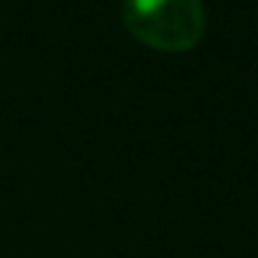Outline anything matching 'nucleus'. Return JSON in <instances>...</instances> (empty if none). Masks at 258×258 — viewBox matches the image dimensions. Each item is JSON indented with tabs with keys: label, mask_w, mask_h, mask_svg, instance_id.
I'll use <instances>...</instances> for the list:
<instances>
[{
	"label": "nucleus",
	"mask_w": 258,
	"mask_h": 258,
	"mask_svg": "<svg viewBox=\"0 0 258 258\" xmlns=\"http://www.w3.org/2000/svg\"><path fill=\"white\" fill-rule=\"evenodd\" d=\"M122 20L134 39L164 53L189 50L206 31L203 0H125Z\"/></svg>",
	"instance_id": "nucleus-1"
}]
</instances>
